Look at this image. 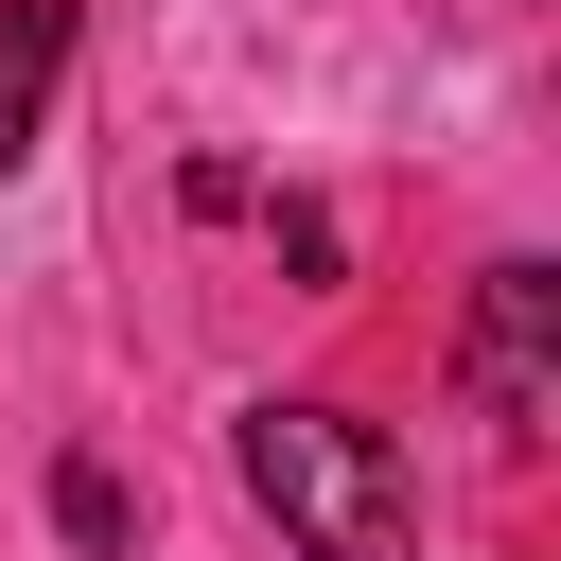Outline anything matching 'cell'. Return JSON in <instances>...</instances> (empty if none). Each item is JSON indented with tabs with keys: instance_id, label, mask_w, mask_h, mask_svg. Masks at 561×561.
<instances>
[{
	"instance_id": "cell-3",
	"label": "cell",
	"mask_w": 561,
	"mask_h": 561,
	"mask_svg": "<svg viewBox=\"0 0 561 561\" xmlns=\"http://www.w3.org/2000/svg\"><path fill=\"white\" fill-rule=\"evenodd\" d=\"M53 70H70V0H0V175H18L35 123H53Z\"/></svg>"
},
{
	"instance_id": "cell-1",
	"label": "cell",
	"mask_w": 561,
	"mask_h": 561,
	"mask_svg": "<svg viewBox=\"0 0 561 561\" xmlns=\"http://www.w3.org/2000/svg\"><path fill=\"white\" fill-rule=\"evenodd\" d=\"M245 491L298 561H403V456L351 403H245Z\"/></svg>"
},
{
	"instance_id": "cell-4",
	"label": "cell",
	"mask_w": 561,
	"mask_h": 561,
	"mask_svg": "<svg viewBox=\"0 0 561 561\" xmlns=\"http://www.w3.org/2000/svg\"><path fill=\"white\" fill-rule=\"evenodd\" d=\"M53 526H70V543H140V491H123L105 456H70V473H53Z\"/></svg>"
},
{
	"instance_id": "cell-2",
	"label": "cell",
	"mask_w": 561,
	"mask_h": 561,
	"mask_svg": "<svg viewBox=\"0 0 561 561\" xmlns=\"http://www.w3.org/2000/svg\"><path fill=\"white\" fill-rule=\"evenodd\" d=\"M543 333H561V280H543V263H491V280H473V403H491V421L543 403Z\"/></svg>"
}]
</instances>
